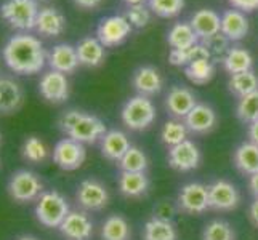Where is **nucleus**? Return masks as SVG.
Masks as SVG:
<instances>
[{
	"mask_svg": "<svg viewBox=\"0 0 258 240\" xmlns=\"http://www.w3.org/2000/svg\"><path fill=\"white\" fill-rule=\"evenodd\" d=\"M157 111L148 96L137 95L125 101L120 111L122 123L133 131H143L154 123Z\"/></svg>",
	"mask_w": 258,
	"mask_h": 240,
	"instance_id": "obj_3",
	"label": "nucleus"
},
{
	"mask_svg": "<svg viewBox=\"0 0 258 240\" xmlns=\"http://www.w3.org/2000/svg\"><path fill=\"white\" fill-rule=\"evenodd\" d=\"M132 32V24L125 16H108L103 18L96 28V39L106 47H117Z\"/></svg>",
	"mask_w": 258,
	"mask_h": 240,
	"instance_id": "obj_10",
	"label": "nucleus"
},
{
	"mask_svg": "<svg viewBox=\"0 0 258 240\" xmlns=\"http://www.w3.org/2000/svg\"><path fill=\"white\" fill-rule=\"evenodd\" d=\"M228 88H229L231 93L241 100V98L258 90V77L253 70L234 74V75H231L228 80Z\"/></svg>",
	"mask_w": 258,
	"mask_h": 240,
	"instance_id": "obj_32",
	"label": "nucleus"
},
{
	"mask_svg": "<svg viewBox=\"0 0 258 240\" xmlns=\"http://www.w3.org/2000/svg\"><path fill=\"white\" fill-rule=\"evenodd\" d=\"M188 133L189 131L186 128L183 120L172 119L164 123V127L161 130V141L167 147H173L188 139Z\"/></svg>",
	"mask_w": 258,
	"mask_h": 240,
	"instance_id": "obj_34",
	"label": "nucleus"
},
{
	"mask_svg": "<svg viewBox=\"0 0 258 240\" xmlns=\"http://www.w3.org/2000/svg\"><path fill=\"white\" fill-rule=\"evenodd\" d=\"M236 115L242 123H250L258 120V90L241 98L236 106Z\"/></svg>",
	"mask_w": 258,
	"mask_h": 240,
	"instance_id": "obj_36",
	"label": "nucleus"
},
{
	"mask_svg": "<svg viewBox=\"0 0 258 240\" xmlns=\"http://www.w3.org/2000/svg\"><path fill=\"white\" fill-rule=\"evenodd\" d=\"M79 63L87 67H96L104 61V47L96 37H85L76 47Z\"/></svg>",
	"mask_w": 258,
	"mask_h": 240,
	"instance_id": "obj_25",
	"label": "nucleus"
},
{
	"mask_svg": "<svg viewBox=\"0 0 258 240\" xmlns=\"http://www.w3.org/2000/svg\"><path fill=\"white\" fill-rule=\"evenodd\" d=\"M125 18L128 20V23L132 24V28H145L148 26V23L151 21V12L145 7V4L141 5H130L128 10L125 13Z\"/></svg>",
	"mask_w": 258,
	"mask_h": 240,
	"instance_id": "obj_41",
	"label": "nucleus"
},
{
	"mask_svg": "<svg viewBox=\"0 0 258 240\" xmlns=\"http://www.w3.org/2000/svg\"><path fill=\"white\" fill-rule=\"evenodd\" d=\"M236 232L233 226L223 219H213L202 230V240H234Z\"/></svg>",
	"mask_w": 258,
	"mask_h": 240,
	"instance_id": "obj_38",
	"label": "nucleus"
},
{
	"mask_svg": "<svg viewBox=\"0 0 258 240\" xmlns=\"http://www.w3.org/2000/svg\"><path fill=\"white\" fill-rule=\"evenodd\" d=\"M128 7L130 5H141V4H145V0H123Z\"/></svg>",
	"mask_w": 258,
	"mask_h": 240,
	"instance_id": "obj_47",
	"label": "nucleus"
},
{
	"mask_svg": "<svg viewBox=\"0 0 258 240\" xmlns=\"http://www.w3.org/2000/svg\"><path fill=\"white\" fill-rule=\"evenodd\" d=\"M47 63L51 67V70H58L63 74H71L81 64L77 58L76 47L69 45V43H59L55 45L53 50L47 55Z\"/></svg>",
	"mask_w": 258,
	"mask_h": 240,
	"instance_id": "obj_17",
	"label": "nucleus"
},
{
	"mask_svg": "<svg viewBox=\"0 0 258 240\" xmlns=\"http://www.w3.org/2000/svg\"><path fill=\"white\" fill-rule=\"evenodd\" d=\"M167 160L173 170L180 173H188L199 168L202 162V152L194 141L186 139L173 147H168Z\"/></svg>",
	"mask_w": 258,
	"mask_h": 240,
	"instance_id": "obj_9",
	"label": "nucleus"
},
{
	"mask_svg": "<svg viewBox=\"0 0 258 240\" xmlns=\"http://www.w3.org/2000/svg\"><path fill=\"white\" fill-rule=\"evenodd\" d=\"M87 150L85 144L77 143L71 138H63L53 147V162H55L61 170L73 172L81 168L85 162Z\"/></svg>",
	"mask_w": 258,
	"mask_h": 240,
	"instance_id": "obj_11",
	"label": "nucleus"
},
{
	"mask_svg": "<svg viewBox=\"0 0 258 240\" xmlns=\"http://www.w3.org/2000/svg\"><path fill=\"white\" fill-rule=\"evenodd\" d=\"M132 229L128 221L120 215L108 216L101 224L103 240H130Z\"/></svg>",
	"mask_w": 258,
	"mask_h": 240,
	"instance_id": "obj_30",
	"label": "nucleus"
},
{
	"mask_svg": "<svg viewBox=\"0 0 258 240\" xmlns=\"http://www.w3.org/2000/svg\"><path fill=\"white\" fill-rule=\"evenodd\" d=\"M37 2H39V0H37Z\"/></svg>",
	"mask_w": 258,
	"mask_h": 240,
	"instance_id": "obj_50",
	"label": "nucleus"
},
{
	"mask_svg": "<svg viewBox=\"0 0 258 240\" xmlns=\"http://www.w3.org/2000/svg\"><path fill=\"white\" fill-rule=\"evenodd\" d=\"M39 92L43 100H47L48 103H64L69 98V80L66 74L58 72V70H48L40 78Z\"/></svg>",
	"mask_w": 258,
	"mask_h": 240,
	"instance_id": "obj_13",
	"label": "nucleus"
},
{
	"mask_svg": "<svg viewBox=\"0 0 258 240\" xmlns=\"http://www.w3.org/2000/svg\"><path fill=\"white\" fill-rule=\"evenodd\" d=\"M176 208L186 215H202L210 210L209 186L199 181H191L181 186L176 195Z\"/></svg>",
	"mask_w": 258,
	"mask_h": 240,
	"instance_id": "obj_6",
	"label": "nucleus"
},
{
	"mask_svg": "<svg viewBox=\"0 0 258 240\" xmlns=\"http://www.w3.org/2000/svg\"><path fill=\"white\" fill-rule=\"evenodd\" d=\"M221 34H225L231 42L242 40L248 34V20L241 10H226L221 15Z\"/></svg>",
	"mask_w": 258,
	"mask_h": 240,
	"instance_id": "obj_22",
	"label": "nucleus"
},
{
	"mask_svg": "<svg viewBox=\"0 0 258 240\" xmlns=\"http://www.w3.org/2000/svg\"><path fill=\"white\" fill-rule=\"evenodd\" d=\"M201 43L207 48V51L210 53V58L212 59L213 58H215V59H218V58L223 59L225 55L229 51V43H231V40L226 37L225 34L218 32V34L212 35V37H209V39H202Z\"/></svg>",
	"mask_w": 258,
	"mask_h": 240,
	"instance_id": "obj_39",
	"label": "nucleus"
},
{
	"mask_svg": "<svg viewBox=\"0 0 258 240\" xmlns=\"http://www.w3.org/2000/svg\"><path fill=\"white\" fill-rule=\"evenodd\" d=\"M196 104V95L186 87H173L165 96V108L175 119H184Z\"/></svg>",
	"mask_w": 258,
	"mask_h": 240,
	"instance_id": "obj_16",
	"label": "nucleus"
},
{
	"mask_svg": "<svg viewBox=\"0 0 258 240\" xmlns=\"http://www.w3.org/2000/svg\"><path fill=\"white\" fill-rule=\"evenodd\" d=\"M223 67L228 74L234 75V74H241L247 72V70H252L253 66V58L250 55V51L242 48V47H233L229 48V51L225 55V58L221 59Z\"/></svg>",
	"mask_w": 258,
	"mask_h": 240,
	"instance_id": "obj_28",
	"label": "nucleus"
},
{
	"mask_svg": "<svg viewBox=\"0 0 258 240\" xmlns=\"http://www.w3.org/2000/svg\"><path fill=\"white\" fill-rule=\"evenodd\" d=\"M149 7L161 18H173L184 8V0H149Z\"/></svg>",
	"mask_w": 258,
	"mask_h": 240,
	"instance_id": "obj_40",
	"label": "nucleus"
},
{
	"mask_svg": "<svg viewBox=\"0 0 258 240\" xmlns=\"http://www.w3.org/2000/svg\"><path fill=\"white\" fill-rule=\"evenodd\" d=\"M184 75L192 84L198 85L209 84L215 77V64H213V61L210 58H199L184 67Z\"/></svg>",
	"mask_w": 258,
	"mask_h": 240,
	"instance_id": "obj_31",
	"label": "nucleus"
},
{
	"mask_svg": "<svg viewBox=\"0 0 258 240\" xmlns=\"http://www.w3.org/2000/svg\"><path fill=\"white\" fill-rule=\"evenodd\" d=\"M59 130L71 139L82 144H95L106 135L104 122L93 114L71 109L61 115L58 122Z\"/></svg>",
	"mask_w": 258,
	"mask_h": 240,
	"instance_id": "obj_2",
	"label": "nucleus"
},
{
	"mask_svg": "<svg viewBox=\"0 0 258 240\" xmlns=\"http://www.w3.org/2000/svg\"><path fill=\"white\" fill-rule=\"evenodd\" d=\"M120 172H130V173H146L149 167V158L143 149L137 146H132L125 155L119 160Z\"/></svg>",
	"mask_w": 258,
	"mask_h": 240,
	"instance_id": "obj_33",
	"label": "nucleus"
},
{
	"mask_svg": "<svg viewBox=\"0 0 258 240\" xmlns=\"http://www.w3.org/2000/svg\"><path fill=\"white\" fill-rule=\"evenodd\" d=\"M149 178L146 173L120 172L117 180L119 192L127 199H140L149 191Z\"/></svg>",
	"mask_w": 258,
	"mask_h": 240,
	"instance_id": "obj_20",
	"label": "nucleus"
},
{
	"mask_svg": "<svg viewBox=\"0 0 258 240\" xmlns=\"http://www.w3.org/2000/svg\"><path fill=\"white\" fill-rule=\"evenodd\" d=\"M71 207L63 194L58 191L43 192L35 203V218L45 227L58 229L69 215Z\"/></svg>",
	"mask_w": 258,
	"mask_h": 240,
	"instance_id": "obj_4",
	"label": "nucleus"
},
{
	"mask_svg": "<svg viewBox=\"0 0 258 240\" xmlns=\"http://www.w3.org/2000/svg\"><path fill=\"white\" fill-rule=\"evenodd\" d=\"M58 229L69 240H90L93 235V221L85 211L71 210Z\"/></svg>",
	"mask_w": 258,
	"mask_h": 240,
	"instance_id": "obj_14",
	"label": "nucleus"
},
{
	"mask_svg": "<svg viewBox=\"0 0 258 240\" xmlns=\"http://www.w3.org/2000/svg\"><path fill=\"white\" fill-rule=\"evenodd\" d=\"M133 88L138 92V95L141 96H153L157 95L162 90L164 80L162 75L159 74V70L153 66H143L135 70L132 78Z\"/></svg>",
	"mask_w": 258,
	"mask_h": 240,
	"instance_id": "obj_18",
	"label": "nucleus"
},
{
	"mask_svg": "<svg viewBox=\"0 0 258 240\" xmlns=\"http://www.w3.org/2000/svg\"><path fill=\"white\" fill-rule=\"evenodd\" d=\"M209 202L210 210L233 211L241 203V192L228 180H215L209 184Z\"/></svg>",
	"mask_w": 258,
	"mask_h": 240,
	"instance_id": "obj_12",
	"label": "nucleus"
},
{
	"mask_svg": "<svg viewBox=\"0 0 258 240\" xmlns=\"http://www.w3.org/2000/svg\"><path fill=\"white\" fill-rule=\"evenodd\" d=\"M100 144L103 157L111 160V162H119L132 147L128 136L120 130H108L106 135L101 138Z\"/></svg>",
	"mask_w": 258,
	"mask_h": 240,
	"instance_id": "obj_19",
	"label": "nucleus"
},
{
	"mask_svg": "<svg viewBox=\"0 0 258 240\" xmlns=\"http://www.w3.org/2000/svg\"><path fill=\"white\" fill-rule=\"evenodd\" d=\"M229 4L233 5L236 10L247 12V13L258 8V0H229Z\"/></svg>",
	"mask_w": 258,
	"mask_h": 240,
	"instance_id": "obj_42",
	"label": "nucleus"
},
{
	"mask_svg": "<svg viewBox=\"0 0 258 240\" xmlns=\"http://www.w3.org/2000/svg\"><path fill=\"white\" fill-rule=\"evenodd\" d=\"M37 0H5L0 5V16L15 29L31 31L35 29L39 16Z\"/></svg>",
	"mask_w": 258,
	"mask_h": 240,
	"instance_id": "obj_5",
	"label": "nucleus"
},
{
	"mask_svg": "<svg viewBox=\"0 0 258 240\" xmlns=\"http://www.w3.org/2000/svg\"><path fill=\"white\" fill-rule=\"evenodd\" d=\"M77 205L85 211H100L109 203V191L98 180H84L76 192Z\"/></svg>",
	"mask_w": 258,
	"mask_h": 240,
	"instance_id": "obj_8",
	"label": "nucleus"
},
{
	"mask_svg": "<svg viewBox=\"0 0 258 240\" xmlns=\"http://www.w3.org/2000/svg\"><path fill=\"white\" fill-rule=\"evenodd\" d=\"M74 4L81 8H95L101 4V0H74Z\"/></svg>",
	"mask_w": 258,
	"mask_h": 240,
	"instance_id": "obj_46",
	"label": "nucleus"
},
{
	"mask_svg": "<svg viewBox=\"0 0 258 240\" xmlns=\"http://www.w3.org/2000/svg\"><path fill=\"white\" fill-rule=\"evenodd\" d=\"M247 135H248V141H250V143H253V144H256V146H258V120H256V122H253V123H250V125H248Z\"/></svg>",
	"mask_w": 258,
	"mask_h": 240,
	"instance_id": "obj_44",
	"label": "nucleus"
},
{
	"mask_svg": "<svg viewBox=\"0 0 258 240\" xmlns=\"http://www.w3.org/2000/svg\"><path fill=\"white\" fill-rule=\"evenodd\" d=\"M248 191L253 195V199H258V173L248 176Z\"/></svg>",
	"mask_w": 258,
	"mask_h": 240,
	"instance_id": "obj_45",
	"label": "nucleus"
},
{
	"mask_svg": "<svg viewBox=\"0 0 258 240\" xmlns=\"http://www.w3.org/2000/svg\"><path fill=\"white\" fill-rule=\"evenodd\" d=\"M23 157L31 164H42L48 155L45 143L39 136H28L23 143Z\"/></svg>",
	"mask_w": 258,
	"mask_h": 240,
	"instance_id": "obj_37",
	"label": "nucleus"
},
{
	"mask_svg": "<svg viewBox=\"0 0 258 240\" xmlns=\"http://www.w3.org/2000/svg\"><path fill=\"white\" fill-rule=\"evenodd\" d=\"M233 164L245 176L258 173V146L250 143V141L239 144L234 150Z\"/></svg>",
	"mask_w": 258,
	"mask_h": 240,
	"instance_id": "obj_24",
	"label": "nucleus"
},
{
	"mask_svg": "<svg viewBox=\"0 0 258 240\" xmlns=\"http://www.w3.org/2000/svg\"><path fill=\"white\" fill-rule=\"evenodd\" d=\"M66 28V18L61 15L56 8L47 7L42 8L35 23V31L45 37H58Z\"/></svg>",
	"mask_w": 258,
	"mask_h": 240,
	"instance_id": "obj_23",
	"label": "nucleus"
},
{
	"mask_svg": "<svg viewBox=\"0 0 258 240\" xmlns=\"http://www.w3.org/2000/svg\"><path fill=\"white\" fill-rule=\"evenodd\" d=\"M0 139H2V136H0Z\"/></svg>",
	"mask_w": 258,
	"mask_h": 240,
	"instance_id": "obj_49",
	"label": "nucleus"
},
{
	"mask_svg": "<svg viewBox=\"0 0 258 240\" xmlns=\"http://www.w3.org/2000/svg\"><path fill=\"white\" fill-rule=\"evenodd\" d=\"M23 103L21 87L12 78H0V114H12Z\"/></svg>",
	"mask_w": 258,
	"mask_h": 240,
	"instance_id": "obj_26",
	"label": "nucleus"
},
{
	"mask_svg": "<svg viewBox=\"0 0 258 240\" xmlns=\"http://www.w3.org/2000/svg\"><path fill=\"white\" fill-rule=\"evenodd\" d=\"M186 128L192 135H207L217 127V112L209 104L198 103L194 109L183 119Z\"/></svg>",
	"mask_w": 258,
	"mask_h": 240,
	"instance_id": "obj_15",
	"label": "nucleus"
},
{
	"mask_svg": "<svg viewBox=\"0 0 258 240\" xmlns=\"http://www.w3.org/2000/svg\"><path fill=\"white\" fill-rule=\"evenodd\" d=\"M189 24L201 40L221 32V16L209 8H202V10L196 12Z\"/></svg>",
	"mask_w": 258,
	"mask_h": 240,
	"instance_id": "obj_21",
	"label": "nucleus"
},
{
	"mask_svg": "<svg viewBox=\"0 0 258 240\" xmlns=\"http://www.w3.org/2000/svg\"><path fill=\"white\" fill-rule=\"evenodd\" d=\"M16 240H37V238L32 237V235H21V237H18Z\"/></svg>",
	"mask_w": 258,
	"mask_h": 240,
	"instance_id": "obj_48",
	"label": "nucleus"
},
{
	"mask_svg": "<svg viewBox=\"0 0 258 240\" xmlns=\"http://www.w3.org/2000/svg\"><path fill=\"white\" fill-rule=\"evenodd\" d=\"M143 240H178V232L172 219L153 216L145 223Z\"/></svg>",
	"mask_w": 258,
	"mask_h": 240,
	"instance_id": "obj_27",
	"label": "nucleus"
},
{
	"mask_svg": "<svg viewBox=\"0 0 258 240\" xmlns=\"http://www.w3.org/2000/svg\"><path fill=\"white\" fill-rule=\"evenodd\" d=\"M168 45L172 50H188L199 43L198 34L194 32L189 23H176L173 28L168 31L167 35Z\"/></svg>",
	"mask_w": 258,
	"mask_h": 240,
	"instance_id": "obj_29",
	"label": "nucleus"
},
{
	"mask_svg": "<svg viewBox=\"0 0 258 240\" xmlns=\"http://www.w3.org/2000/svg\"><path fill=\"white\" fill-rule=\"evenodd\" d=\"M7 189L15 202L29 203L32 200H37L43 194V183L35 173L29 170H20L10 176Z\"/></svg>",
	"mask_w": 258,
	"mask_h": 240,
	"instance_id": "obj_7",
	"label": "nucleus"
},
{
	"mask_svg": "<svg viewBox=\"0 0 258 240\" xmlns=\"http://www.w3.org/2000/svg\"><path fill=\"white\" fill-rule=\"evenodd\" d=\"M199 58H210V53L202 43H198V45H194L188 50H172L170 55H168L170 64L178 66V67H186L188 64H191L192 61Z\"/></svg>",
	"mask_w": 258,
	"mask_h": 240,
	"instance_id": "obj_35",
	"label": "nucleus"
},
{
	"mask_svg": "<svg viewBox=\"0 0 258 240\" xmlns=\"http://www.w3.org/2000/svg\"><path fill=\"white\" fill-rule=\"evenodd\" d=\"M4 61L13 72L23 75L37 74L47 63V53L42 42L28 34H18L7 42Z\"/></svg>",
	"mask_w": 258,
	"mask_h": 240,
	"instance_id": "obj_1",
	"label": "nucleus"
},
{
	"mask_svg": "<svg viewBox=\"0 0 258 240\" xmlns=\"http://www.w3.org/2000/svg\"><path fill=\"white\" fill-rule=\"evenodd\" d=\"M248 218H250L252 224L258 227V199H253L250 207H248Z\"/></svg>",
	"mask_w": 258,
	"mask_h": 240,
	"instance_id": "obj_43",
	"label": "nucleus"
}]
</instances>
